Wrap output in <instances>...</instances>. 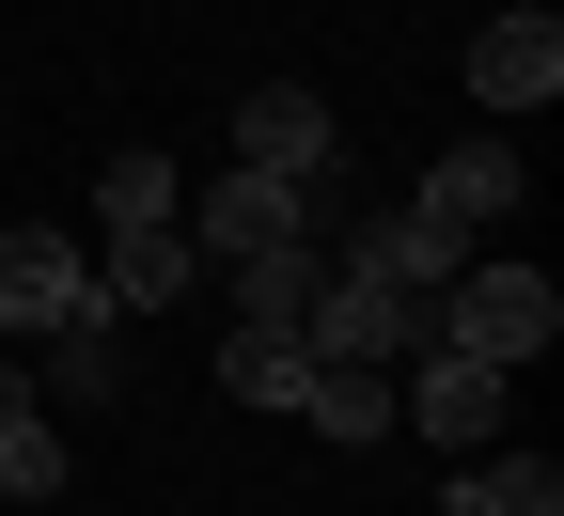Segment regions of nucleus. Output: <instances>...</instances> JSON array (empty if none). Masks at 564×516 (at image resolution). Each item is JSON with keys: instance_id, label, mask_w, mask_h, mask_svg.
I'll return each instance as SVG.
<instances>
[{"instance_id": "obj_2", "label": "nucleus", "mask_w": 564, "mask_h": 516, "mask_svg": "<svg viewBox=\"0 0 564 516\" xmlns=\"http://www.w3.org/2000/svg\"><path fill=\"white\" fill-rule=\"evenodd\" d=\"M236 157H251V173H299V188L329 204V188H345V125H329V95L267 79V95H236Z\"/></svg>"}, {"instance_id": "obj_3", "label": "nucleus", "mask_w": 564, "mask_h": 516, "mask_svg": "<svg viewBox=\"0 0 564 516\" xmlns=\"http://www.w3.org/2000/svg\"><path fill=\"white\" fill-rule=\"evenodd\" d=\"M549 95H564V17H549V0L486 17V32H470V110L518 125V110H549Z\"/></svg>"}, {"instance_id": "obj_4", "label": "nucleus", "mask_w": 564, "mask_h": 516, "mask_svg": "<svg viewBox=\"0 0 564 516\" xmlns=\"http://www.w3.org/2000/svg\"><path fill=\"white\" fill-rule=\"evenodd\" d=\"M188 235L220 251V266H236V251H299V235H314V188H299V173H251V157H236L220 188L188 204Z\"/></svg>"}, {"instance_id": "obj_11", "label": "nucleus", "mask_w": 564, "mask_h": 516, "mask_svg": "<svg viewBox=\"0 0 564 516\" xmlns=\"http://www.w3.org/2000/svg\"><path fill=\"white\" fill-rule=\"evenodd\" d=\"M299 376H314L299 329H236V344H220V392H236V407H299Z\"/></svg>"}, {"instance_id": "obj_14", "label": "nucleus", "mask_w": 564, "mask_h": 516, "mask_svg": "<svg viewBox=\"0 0 564 516\" xmlns=\"http://www.w3.org/2000/svg\"><path fill=\"white\" fill-rule=\"evenodd\" d=\"M423 516H470V501H455V485H440V501H423Z\"/></svg>"}, {"instance_id": "obj_6", "label": "nucleus", "mask_w": 564, "mask_h": 516, "mask_svg": "<svg viewBox=\"0 0 564 516\" xmlns=\"http://www.w3.org/2000/svg\"><path fill=\"white\" fill-rule=\"evenodd\" d=\"M408 204H440L455 235H486V219H518V141H502V125H470V141H440Z\"/></svg>"}, {"instance_id": "obj_13", "label": "nucleus", "mask_w": 564, "mask_h": 516, "mask_svg": "<svg viewBox=\"0 0 564 516\" xmlns=\"http://www.w3.org/2000/svg\"><path fill=\"white\" fill-rule=\"evenodd\" d=\"M0 501H63V438L17 407V422H0Z\"/></svg>"}, {"instance_id": "obj_8", "label": "nucleus", "mask_w": 564, "mask_h": 516, "mask_svg": "<svg viewBox=\"0 0 564 516\" xmlns=\"http://www.w3.org/2000/svg\"><path fill=\"white\" fill-rule=\"evenodd\" d=\"M299 422L329 438V454H377V438H392V360H314V376H299Z\"/></svg>"}, {"instance_id": "obj_10", "label": "nucleus", "mask_w": 564, "mask_h": 516, "mask_svg": "<svg viewBox=\"0 0 564 516\" xmlns=\"http://www.w3.org/2000/svg\"><path fill=\"white\" fill-rule=\"evenodd\" d=\"M47 344V392L63 407H110L126 392V314H63V329H32Z\"/></svg>"}, {"instance_id": "obj_12", "label": "nucleus", "mask_w": 564, "mask_h": 516, "mask_svg": "<svg viewBox=\"0 0 564 516\" xmlns=\"http://www.w3.org/2000/svg\"><path fill=\"white\" fill-rule=\"evenodd\" d=\"M455 501H470V516H564V470H549V454H470Z\"/></svg>"}, {"instance_id": "obj_7", "label": "nucleus", "mask_w": 564, "mask_h": 516, "mask_svg": "<svg viewBox=\"0 0 564 516\" xmlns=\"http://www.w3.org/2000/svg\"><path fill=\"white\" fill-rule=\"evenodd\" d=\"M63 314H95V266L17 219V235H0V329H63Z\"/></svg>"}, {"instance_id": "obj_9", "label": "nucleus", "mask_w": 564, "mask_h": 516, "mask_svg": "<svg viewBox=\"0 0 564 516\" xmlns=\"http://www.w3.org/2000/svg\"><path fill=\"white\" fill-rule=\"evenodd\" d=\"M329 298V251L299 235V251H236V329H299Z\"/></svg>"}, {"instance_id": "obj_1", "label": "nucleus", "mask_w": 564, "mask_h": 516, "mask_svg": "<svg viewBox=\"0 0 564 516\" xmlns=\"http://www.w3.org/2000/svg\"><path fill=\"white\" fill-rule=\"evenodd\" d=\"M440 344H470V360H502V376H518V360L564 344V282H549V266H502V251H470V266L440 282Z\"/></svg>"}, {"instance_id": "obj_5", "label": "nucleus", "mask_w": 564, "mask_h": 516, "mask_svg": "<svg viewBox=\"0 0 564 516\" xmlns=\"http://www.w3.org/2000/svg\"><path fill=\"white\" fill-rule=\"evenodd\" d=\"M392 422H423L440 454H486V438H502V360H470V344H423V392H392Z\"/></svg>"}]
</instances>
